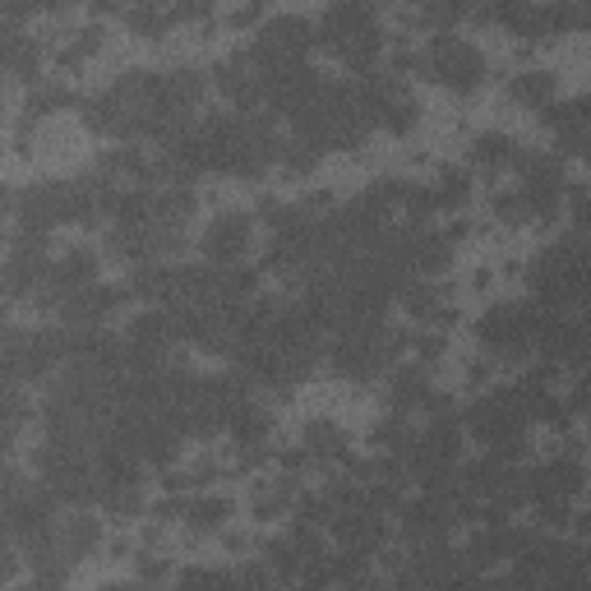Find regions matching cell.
<instances>
[{
	"mask_svg": "<svg viewBox=\"0 0 591 591\" xmlns=\"http://www.w3.org/2000/svg\"><path fill=\"white\" fill-rule=\"evenodd\" d=\"M477 333L494 351H517V347L536 333V324H532V315L523 310V305H494V310H485Z\"/></svg>",
	"mask_w": 591,
	"mask_h": 591,
	"instance_id": "cell-2",
	"label": "cell"
},
{
	"mask_svg": "<svg viewBox=\"0 0 591 591\" xmlns=\"http://www.w3.org/2000/svg\"><path fill=\"white\" fill-rule=\"evenodd\" d=\"M162 23H167V14H157V10H130V29L134 33H157Z\"/></svg>",
	"mask_w": 591,
	"mask_h": 591,
	"instance_id": "cell-13",
	"label": "cell"
},
{
	"mask_svg": "<svg viewBox=\"0 0 591 591\" xmlns=\"http://www.w3.org/2000/svg\"><path fill=\"white\" fill-rule=\"evenodd\" d=\"M305 444H310V453H342L347 435L338 430V425H328V420H310L305 425Z\"/></svg>",
	"mask_w": 591,
	"mask_h": 591,
	"instance_id": "cell-10",
	"label": "cell"
},
{
	"mask_svg": "<svg viewBox=\"0 0 591 591\" xmlns=\"http://www.w3.org/2000/svg\"><path fill=\"white\" fill-rule=\"evenodd\" d=\"M0 52H6V65L14 69V75H29V69L37 65V37H29L23 29H6V46H0Z\"/></svg>",
	"mask_w": 591,
	"mask_h": 591,
	"instance_id": "cell-7",
	"label": "cell"
},
{
	"mask_svg": "<svg viewBox=\"0 0 591 591\" xmlns=\"http://www.w3.org/2000/svg\"><path fill=\"white\" fill-rule=\"evenodd\" d=\"M227 513H231V504L227 500H218V494H208V500H195L190 508H185V517H190L195 527H222L227 523Z\"/></svg>",
	"mask_w": 591,
	"mask_h": 591,
	"instance_id": "cell-11",
	"label": "cell"
},
{
	"mask_svg": "<svg viewBox=\"0 0 591 591\" xmlns=\"http://www.w3.org/2000/svg\"><path fill=\"white\" fill-rule=\"evenodd\" d=\"M56 546H61L65 559H84L92 546H98V517H88V513L65 517V527L56 532Z\"/></svg>",
	"mask_w": 591,
	"mask_h": 591,
	"instance_id": "cell-6",
	"label": "cell"
},
{
	"mask_svg": "<svg viewBox=\"0 0 591 591\" xmlns=\"http://www.w3.org/2000/svg\"><path fill=\"white\" fill-rule=\"evenodd\" d=\"M333 517H338L333 532H338V540L351 555H370L384 540V523L374 513H333Z\"/></svg>",
	"mask_w": 591,
	"mask_h": 591,
	"instance_id": "cell-5",
	"label": "cell"
},
{
	"mask_svg": "<svg viewBox=\"0 0 591 591\" xmlns=\"http://www.w3.org/2000/svg\"><path fill=\"white\" fill-rule=\"evenodd\" d=\"M420 397H425V374H420V365L397 370V374H393V388H388L393 407H416Z\"/></svg>",
	"mask_w": 591,
	"mask_h": 591,
	"instance_id": "cell-9",
	"label": "cell"
},
{
	"mask_svg": "<svg viewBox=\"0 0 591 591\" xmlns=\"http://www.w3.org/2000/svg\"><path fill=\"white\" fill-rule=\"evenodd\" d=\"M550 92H555V75H550V69H527V75H517V79L508 84V98L527 102V107L546 102Z\"/></svg>",
	"mask_w": 591,
	"mask_h": 591,
	"instance_id": "cell-8",
	"label": "cell"
},
{
	"mask_svg": "<svg viewBox=\"0 0 591 591\" xmlns=\"http://www.w3.org/2000/svg\"><path fill=\"white\" fill-rule=\"evenodd\" d=\"M527 485H532V500H540V504H563V500H569V494H578V485H582V471H578V462L559 458V462L536 467L532 477H527Z\"/></svg>",
	"mask_w": 591,
	"mask_h": 591,
	"instance_id": "cell-3",
	"label": "cell"
},
{
	"mask_svg": "<svg viewBox=\"0 0 591 591\" xmlns=\"http://www.w3.org/2000/svg\"><path fill=\"white\" fill-rule=\"evenodd\" d=\"M250 245V222L241 212H222V218H212L208 236H204V250L208 259H218V264H236V259L245 254Z\"/></svg>",
	"mask_w": 591,
	"mask_h": 591,
	"instance_id": "cell-4",
	"label": "cell"
},
{
	"mask_svg": "<svg viewBox=\"0 0 591 591\" xmlns=\"http://www.w3.org/2000/svg\"><path fill=\"white\" fill-rule=\"evenodd\" d=\"M504 157H508V139H504V134L477 139V162H504Z\"/></svg>",
	"mask_w": 591,
	"mask_h": 591,
	"instance_id": "cell-12",
	"label": "cell"
},
{
	"mask_svg": "<svg viewBox=\"0 0 591 591\" xmlns=\"http://www.w3.org/2000/svg\"><path fill=\"white\" fill-rule=\"evenodd\" d=\"M425 65H430L435 79L448 84V88H471V84H481V69H485V61H481L477 46L462 42V37H453V33H439V37L430 42V56H425Z\"/></svg>",
	"mask_w": 591,
	"mask_h": 591,
	"instance_id": "cell-1",
	"label": "cell"
}]
</instances>
